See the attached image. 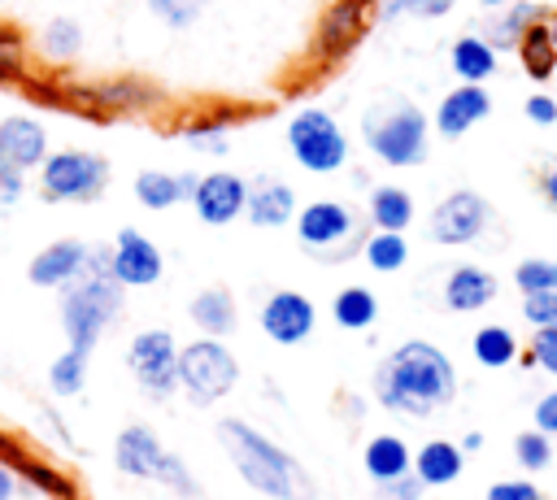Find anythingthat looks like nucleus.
<instances>
[{
    "instance_id": "nucleus-1",
    "label": "nucleus",
    "mask_w": 557,
    "mask_h": 500,
    "mask_svg": "<svg viewBox=\"0 0 557 500\" xmlns=\"http://www.w3.org/2000/svg\"><path fill=\"white\" fill-rule=\"evenodd\" d=\"M374 400L400 417H431L457 400V365L426 339H405L374 370Z\"/></svg>"
},
{
    "instance_id": "nucleus-2",
    "label": "nucleus",
    "mask_w": 557,
    "mask_h": 500,
    "mask_svg": "<svg viewBox=\"0 0 557 500\" xmlns=\"http://www.w3.org/2000/svg\"><path fill=\"white\" fill-rule=\"evenodd\" d=\"M218 443L252 491L274 496V500H318L313 478L305 474V465L292 452H283L278 443H270L257 426H248L239 417H222L218 422Z\"/></svg>"
},
{
    "instance_id": "nucleus-3",
    "label": "nucleus",
    "mask_w": 557,
    "mask_h": 500,
    "mask_svg": "<svg viewBox=\"0 0 557 500\" xmlns=\"http://www.w3.org/2000/svg\"><path fill=\"white\" fill-rule=\"evenodd\" d=\"M361 143L392 170H413L431 152V117L405 100V96H383L366 104L361 113Z\"/></svg>"
},
{
    "instance_id": "nucleus-4",
    "label": "nucleus",
    "mask_w": 557,
    "mask_h": 500,
    "mask_svg": "<svg viewBox=\"0 0 557 500\" xmlns=\"http://www.w3.org/2000/svg\"><path fill=\"white\" fill-rule=\"evenodd\" d=\"M122 317V283L113 274H78L74 283H65L61 291V326L70 348L91 352L100 343V335Z\"/></svg>"
},
{
    "instance_id": "nucleus-5",
    "label": "nucleus",
    "mask_w": 557,
    "mask_h": 500,
    "mask_svg": "<svg viewBox=\"0 0 557 500\" xmlns=\"http://www.w3.org/2000/svg\"><path fill=\"white\" fill-rule=\"evenodd\" d=\"M292 222H296L300 248L313 252L318 261H348L366 243V222L344 200H309L305 209H296Z\"/></svg>"
},
{
    "instance_id": "nucleus-6",
    "label": "nucleus",
    "mask_w": 557,
    "mask_h": 500,
    "mask_svg": "<svg viewBox=\"0 0 557 500\" xmlns=\"http://www.w3.org/2000/svg\"><path fill=\"white\" fill-rule=\"evenodd\" d=\"M109 178H113V170L100 152L61 148V152H48L39 165V196L48 204H91L104 196Z\"/></svg>"
},
{
    "instance_id": "nucleus-7",
    "label": "nucleus",
    "mask_w": 557,
    "mask_h": 500,
    "mask_svg": "<svg viewBox=\"0 0 557 500\" xmlns=\"http://www.w3.org/2000/svg\"><path fill=\"white\" fill-rule=\"evenodd\" d=\"M235 378H239V361L222 339L205 335V339L178 348V387L187 391L191 404H200V409L218 404L235 387Z\"/></svg>"
},
{
    "instance_id": "nucleus-8",
    "label": "nucleus",
    "mask_w": 557,
    "mask_h": 500,
    "mask_svg": "<svg viewBox=\"0 0 557 500\" xmlns=\"http://www.w3.org/2000/svg\"><path fill=\"white\" fill-rule=\"evenodd\" d=\"M287 148H292L296 165L309 170V174H335V170L348 165V135H344L339 122H335L326 109H318V104L300 109V113L287 122Z\"/></svg>"
},
{
    "instance_id": "nucleus-9",
    "label": "nucleus",
    "mask_w": 557,
    "mask_h": 500,
    "mask_svg": "<svg viewBox=\"0 0 557 500\" xmlns=\"http://www.w3.org/2000/svg\"><path fill=\"white\" fill-rule=\"evenodd\" d=\"M487 226H492V204H487V196H479L474 187L448 191V196L431 209V217H426V235H431V243H440V248H466V243L483 239Z\"/></svg>"
},
{
    "instance_id": "nucleus-10",
    "label": "nucleus",
    "mask_w": 557,
    "mask_h": 500,
    "mask_svg": "<svg viewBox=\"0 0 557 500\" xmlns=\"http://www.w3.org/2000/svg\"><path fill=\"white\" fill-rule=\"evenodd\" d=\"M126 365L135 374V383L148 391V396H170L178 387V348H174V335L152 326V330H139L126 348Z\"/></svg>"
},
{
    "instance_id": "nucleus-11",
    "label": "nucleus",
    "mask_w": 557,
    "mask_h": 500,
    "mask_svg": "<svg viewBox=\"0 0 557 500\" xmlns=\"http://www.w3.org/2000/svg\"><path fill=\"white\" fill-rule=\"evenodd\" d=\"M244 200H248V183L231 170H213V174H200L196 178V191H191V209L205 226H231L239 213H244Z\"/></svg>"
},
{
    "instance_id": "nucleus-12",
    "label": "nucleus",
    "mask_w": 557,
    "mask_h": 500,
    "mask_svg": "<svg viewBox=\"0 0 557 500\" xmlns=\"http://www.w3.org/2000/svg\"><path fill=\"white\" fill-rule=\"evenodd\" d=\"M161 270H165L161 248H157L148 235H139L135 226L117 230L113 252H109V274H113L122 287H152V283L161 278Z\"/></svg>"
},
{
    "instance_id": "nucleus-13",
    "label": "nucleus",
    "mask_w": 557,
    "mask_h": 500,
    "mask_svg": "<svg viewBox=\"0 0 557 500\" xmlns=\"http://www.w3.org/2000/svg\"><path fill=\"white\" fill-rule=\"evenodd\" d=\"M318 326V309L305 291H274L265 304H261V330L265 339L292 348V343H305Z\"/></svg>"
},
{
    "instance_id": "nucleus-14",
    "label": "nucleus",
    "mask_w": 557,
    "mask_h": 500,
    "mask_svg": "<svg viewBox=\"0 0 557 500\" xmlns=\"http://www.w3.org/2000/svg\"><path fill=\"white\" fill-rule=\"evenodd\" d=\"M483 117H492V96H487V87H483V83H457L453 91L440 96L431 126H435L440 139H461V135L474 130Z\"/></svg>"
},
{
    "instance_id": "nucleus-15",
    "label": "nucleus",
    "mask_w": 557,
    "mask_h": 500,
    "mask_svg": "<svg viewBox=\"0 0 557 500\" xmlns=\"http://www.w3.org/2000/svg\"><path fill=\"white\" fill-rule=\"evenodd\" d=\"M48 157V130L39 117H26V113H13V117H0V165H13V170H39Z\"/></svg>"
},
{
    "instance_id": "nucleus-16",
    "label": "nucleus",
    "mask_w": 557,
    "mask_h": 500,
    "mask_svg": "<svg viewBox=\"0 0 557 500\" xmlns=\"http://www.w3.org/2000/svg\"><path fill=\"white\" fill-rule=\"evenodd\" d=\"M87 243L83 239H57V243H48L44 252H35L30 257V265H26V278L35 283V287H65V283H74L78 274H87Z\"/></svg>"
},
{
    "instance_id": "nucleus-17",
    "label": "nucleus",
    "mask_w": 557,
    "mask_h": 500,
    "mask_svg": "<svg viewBox=\"0 0 557 500\" xmlns=\"http://www.w3.org/2000/svg\"><path fill=\"white\" fill-rule=\"evenodd\" d=\"M548 9H544V0H509V4H500V9H487V17L474 26L496 52H513L518 48V39L527 35V26L531 22H540Z\"/></svg>"
},
{
    "instance_id": "nucleus-18",
    "label": "nucleus",
    "mask_w": 557,
    "mask_h": 500,
    "mask_svg": "<svg viewBox=\"0 0 557 500\" xmlns=\"http://www.w3.org/2000/svg\"><path fill=\"white\" fill-rule=\"evenodd\" d=\"M496 291H500V283H496L492 270H483V265H453L440 296H444V309H453V313H479V309H487L496 300Z\"/></svg>"
},
{
    "instance_id": "nucleus-19",
    "label": "nucleus",
    "mask_w": 557,
    "mask_h": 500,
    "mask_svg": "<svg viewBox=\"0 0 557 500\" xmlns=\"http://www.w3.org/2000/svg\"><path fill=\"white\" fill-rule=\"evenodd\" d=\"M244 213L252 226L261 230H278L296 217V191L283 183V178H257L248 183V200H244Z\"/></svg>"
},
{
    "instance_id": "nucleus-20",
    "label": "nucleus",
    "mask_w": 557,
    "mask_h": 500,
    "mask_svg": "<svg viewBox=\"0 0 557 500\" xmlns=\"http://www.w3.org/2000/svg\"><path fill=\"white\" fill-rule=\"evenodd\" d=\"M161 439L152 435V426H126L113 443V465L126 474V478H152L157 474V461H161Z\"/></svg>"
},
{
    "instance_id": "nucleus-21",
    "label": "nucleus",
    "mask_w": 557,
    "mask_h": 500,
    "mask_svg": "<svg viewBox=\"0 0 557 500\" xmlns=\"http://www.w3.org/2000/svg\"><path fill=\"white\" fill-rule=\"evenodd\" d=\"M366 30V4L361 0H335L326 13H322V26H318V48L326 57H344Z\"/></svg>"
},
{
    "instance_id": "nucleus-22",
    "label": "nucleus",
    "mask_w": 557,
    "mask_h": 500,
    "mask_svg": "<svg viewBox=\"0 0 557 500\" xmlns=\"http://www.w3.org/2000/svg\"><path fill=\"white\" fill-rule=\"evenodd\" d=\"M448 65H453V74H457L461 83H487V78L496 74V65H500V52H496L479 30H466V35L453 39Z\"/></svg>"
},
{
    "instance_id": "nucleus-23",
    "label": "nucleus",
    "mask_w": 557,
    "mask_h": 500,
    "mask_svg": "<svg viewBox=\"0 0 557 500\" xmlns=\"http://www.w3.org/2000/svg\"><path fill=\"white\" fill-rule=\"evenodd\" d=\"M196 178L200 174H165V170H144V174H135V200L144 204V209H174V204H183V200H191V191H196Z\"/></svg>"
},
{
    "instance_id": "nucleus-24",
    "label": "nucleus",
    "mask_w": 557,
    "mask_h": 500,
    "mask_svg": "<svg viewBox=\"0 0 557 500\" xmlns=\"http://www.w3.org/2000/svg\"><path fill=\"white\" fill-rule=\"evenodd\" d=\"M461 470H466V452L453 439H426L418 448V457H413V474L426 487H448V483L461 478Z\"/></svg>"
},
{
    "instance_id": "nucleus-25",
    "label": "nucleus",
    "mask_w": 557,
    "mask_h": 500,
    "mask_svg": "<svg viewBox=\"0 0 557 500\" xmlns=\"http://www.w3.org/2000/svg\"><path fill=\"white\" fill-rule=\"evenodd\" d=\"M413 213H418V209H413V196H409L405 187H396V183H379V187H370L366 217H370L374 230H409Z\"/></svg>"
},
{
    "instance_id": "nucleus-26",
    "label": "nucleus",
    "mask_w": 557,
    "mask_h": 500,
    "mask_svg": "<svg viewBox=\"0 0 557 500\" xmlns=\"http://www.w3.org/2000/svg\"><path fill=\"white\" fill-rule=\"evenodd\" d=\"M361 465H366V474L374 483H387V478H400V474L413 470V452H409V443L400 435H374L366 443V452H361Z\"/></svg>"
},
{
    "instance_id": "nucleus-27",
    "label": "nucleus",
    "mask_w": 557,
    "mask_h": 500,
    "mask_svg": "<svg viewBox=\"0 0 557 500\" xmlns=\"http://www.w3.org/2000/svg\"><path fill=\"white\" fill-rule=\"evenodd\" d=\"M187 313H191V322H196L205 335H213V339H222V335L235 330V296H231L226 287H205V291H196L191 304H187Z\"/></svg>"
},
{
    "instance_id": "nucleus-28",
    "label": "nucleus",
    "mask_w": 557,
    "mask_h": 500,
    "mask_svg": "<svg viewBox=\"0 0 557 500\" xmlns=\"http://www.w3.org/2000/svg\"><path fill=\"white\" fill-rule=\"evenodd\" d=\"M513 52H518L522 74H527L531 83H548V78L557 74V48H553V35H548L544 17L527 26V35L518 39V48H513Z\"/></svg>"
},
{
    "instance_id": "nucleus-29",
    "label": "nucleus",
    "mask_w": 557,
    "mask_h": 500,
    "mask_svg": "<svg viewBox=\"0 0 557 500\" xmlns=\"http://www.w3.org/2000/svg\"><path fill=\"white\" fill-rule=\"evenodd\" d=\"M470 352H474V361H479L483 370H505V365L518 361V339H513L509 326L487 322V326H479V330L470 335Z\"/></svg>"
},
{
    "instance_id": "nucleus-30",
    "label": "nucleus",
    "mask_w": 557,
    "mask_h": 500,
    "mask_svg": "<svg viewBox=\"0 0 557 500\" xmlns=\"http://www.w3.org/2000/svg\"><path fill=\"white\" fill-rule=\"evenodd\" d=\"M331 317H335V326H344V330H366V326H374V317H379V296H374L370 287L352 283V287L335 291Z\"/></svg>"
},
{
    "instance_id": "nucleus-31",
    "label": "nucleus",
    "mask_w": 557,
    "mask_h": 500,
    "mask_svg": "<svg viewBox=\"0 0 557 500\" xmlns=\"http://www.w3.org/2000/svg\"><path fill=\"white\" fill-rule=\"evenodd\" d=\"M361 257H366V265H370L374 274H396V270H405V261H409L405 230H374V235H366Z\"/></svg>"
},
{
    "instance_id": "nucleus-32",
    "label": "nucleus",
    "mask_w": 557,
    "mask_h": 500,
    "mask_svg": "<svg viewBox=\"0 0 557 500\" xmlns=\"http://www.w3.org/2000/svg\"><path fill=\"white\" fill-rule=\"evenodd\" d=\"M39 52L48 61H74L83 52V26L74 17H48L44 30H39Z\"/></svg>"
},
{
    "instance_id": "nucleus-33",
    "label": "nucleus",
    "mask_w": 557,
    "mask_h": 500,
    "mask_svg": "<svg viewBox=\"0 0 557 500\" xmlns=\"http://www.w3.org/2000/svg\"><path fill=\"white\" fill-rule=\"evenodd\" d=\"M83 383H87V352L65 348V352L52 361V370H48V387H52V396L65 400V396H78Z\"/></svg>"
},
{
    "instance_id": "nucleus-34",
    "label": "nucleus",
    "mask_w": 557,
    "mask_h": 500,
    "mask_svg": "<svg viewBox=\"0 0 557 500\" xmlns=\"http://www.w3.org/2000/svg\"><path fill=\"white\" fill-rule=\"evenodd\" d=\"M513 461H518L527 474H540V470H548V465H553V435H544L540 426L522 430V435L513 439Z\"/></svg>"
},
{
    "instance_id": "nucleus-35",
    "label": "nucleus",
    "mask_w": 557,
    "mask_h": 500,
    "mask_svg": "<svg viewBox=\"0 0 557 500\" xmlns=\"http://www.w3.org/2000/svg\"><path fill=\"white\" fill-rule=\"evenodd\" d=\"M183 143L191 152H205V157H226L231 152V135H226V122L222 117H205L196 126L183 130Z\"/></svg>"
},
{
    "instance_id": "nucleus-36",
    "label": "nucleus",
    "mask_w": 557,
    "mask_h": 500,
    "mask_svg": "<svg viewBox=\"0 0 557 500\" xmlns=\"http://www.w3.org/2000/svg\"><path fill=\"white\" fill-rule=\"evenodd\" d=\"M513 287L527 296V291H557V261L548 257H522L513 265Z\"/></svg>"
},
{
    "instance_id": "nucleus-37",
    "label": "nucleus",
    "mask_w": 557,
    "mask_h": 500,
    "mask_svg": "<svg viewBox=\"0 0 557 500\" xmlns=\"http://www.w3.org/2000/svg\"><path fill=\"white\" fill-rule=\"evenodd\" d=\"M205 9H209V0H148V13H157V22H165L170 30L196 26Z\"/></svg>"
},
{
    "instance_id": "nucleus-38",
    "label": "nucleus",
    "mask_w": 557,
    "mask_h": 500,
    "mask_svg": "<svg viewBox=\"0 0 557 500\" xmlns=\"http://www.w3.org/2000/svg\"><path fill=\"white\" fill-rule=\"evenodd\" d=\"M152 478H157V483H165V487H174V491H178V496H187V500L200 491V487L191 483L187 461H183V457H174V452H161V461H157V474H152Z\"/></svg>"
},
{
    "instance_id": "nucleus-39",
    "label": "nucleus",
    "mask_w": 557,
    "mask_h": 500,
    "mask_svg": "<svg viewBox=\"0 0 557 500\" xmlns=\"http://www.w3.org/2000/svg\"><path fill=\"white\" fill-rule=\"evenodd\" d=\"M522 317L531 326H557V291H527L522 296Z\"/></svg>"
},
{
    "instance_id": "nucleus-40",
    "label": "nucleus",
    "mask_w": 557,
    "mask_h": 500,
    "mask_svg": "<svg viewBox=\"0 0 557 500\" xmlns=\"http://www.w3.org/2000/svg\"><path fill=\"white\" fill-rule=\"evenodd\" d=\"M531 361L557 378V326H531Z\"/></svg>"
},
{
    "instance_id": "nucleus-41",
    "label": "nucleus",
    "mask_w": 557,
    "mask_h": 500,
    "mask_svg": "<svg viewBox=\"0 0 557 500\" xmlns=\"http://www.w3.org/2000/svg\"><path fill=\"white\" fill-rule=\"evenodd\" d=\"M487 500H544V491L531 478H500L487 487Z\"/></svg>"
},
{
    "instance_id": "nucleus-42",
    "label": "nucleus",
    "mask_w": 557,
    "mask_h": 500,
    "mask_svg": "<svg viewBox=\"0 0 557 500\" xmlns=\"http://www.w3.org/2000/svg\"><path fill=\"white\" fill-rule=\"evenodd\" d=\"M426 483L418 474H400V478H387L379 483V500H422Z\"/></svg>"
},
{
    "instance_id": "nucleus-43",
    "label": "nucleus",
    "mask_w": 557,
    "mask_h": 500,
    "mask_svg": "<svg viewBox=\"0 0 557 500\" xmlns=\"http://www.w3.org/2000/svg\"><path fill=\"white\" fill-rule=\"evenodd\" d=\"M522 113H527V122H535V126H553V122H557V100H553L548 91H535V96H527Z\"/></svg>"
},
{
    "instance_id": "nucleus-44",
    "label": "nucleus",
    "mask_w": 557,
    "mask_h": 500,
    "mask_svg": "<svg viewBox=\"0 0 557 500\" xmlns=\"http://www.w3.org/2000/svg\"><path fill=\"white\" fill-rule=\"evenodd\" d=\"M26 191V174L13 170V165H0V209H13Z\"/></svg>"
},
{
    "instance_id": "nucleus-45",
    "label": "nucleus",
    "mask_w": 557,
    "mask_h": 500,
    "mask_svg": "<svg viewBox=\"0 0 557 500\" xmlns=\"http://www.w3.org/2000/svg\"><path fill=\"white\" fill-rule=\"evenodd\" d=\"M531 417H535V426H540L544 435H553V439H557V387H553V391H544V396L535 400Z\"/></svg>"
},
{
    "instance_id": "nucleus-46",
    "label": "nucleus",
    "mask_w": 557,
    "mask_h": 500,
    "mask_svg": "<svg viewBox=\"0 0 557 500\" xmlns=\"http://www.w3.org/2000/svg\"><path fill=\"white\" fill-rule=\"evenodd\" d=\"M457 0H405V17H444Z\"/></svg>"
},
{
    "instance_id": "nucleus-47",
    "label": "nucleus",
    "mask_w": 557,
    "mask_h": 500,
    "mask_svg": "<svg viewBox=\"0 0 557 500\" xmlns=\"http://www.w3.org/2000/svg\"><path fill=\"white\" fill-rule=\"evenodd\" d=\"M540 196H544L548 209H557V157H548L544 170H540Z\"/></svg>"
},
{
    "instance_id": "nucleus-48",
    "label": "nucleus",
    "mask_w": 557,
    "mask_h": 500,
    "mask_svg": "<svg viewBox=\"0 0 557 500\" xmlns=\"http://www.w3.org/2000/svg\"><path fill=\"white\" fill-rule=\"evenodd\" d=\"M13 70H17V43L0 39V74H13Z\"/></svg>"
},
{
    "instance_id": "nucleus-49",
    "label": "nucleus",
    "mask_w": 557,
    "mask_h": 500,
    "mask_svg": "<svg viewBox=\"0 0 557 500\" xmlns=\"http://www.w3.org/2000/svg\"><path fill=\"white\" fill-rule=\"evenodd\" d=\"M405 17V0H379V22H400Z\"/></svg>"
},
{
    "instance_id": "nucleus-50",
    "label": "nucleus",
    "mask_w": 557,
    "mask_h": 500,
    "mask_svg": "<svg viewBox=\"0 0 557 500\" xmlns=\"http://www.w3.org/2000/svg\"><path fill=\"white\" fill-rule=\"evenodd\" d=\"M13 491H17V478L9 465H0V500H13Z\"/></svg>"
},
{
    "instance_id": "nucleus-51",
    "label": "nucleus",
    "mask_w": 557,
    "mask_h": 500,
    "mask_svg": "<svg viewBox=\"0 0 557 500\" xmlns=\"http://www.w3.org/2000/svg\"><path fill=\"white\" fill-rule=\"evenodd\" d=\"M483 448V430H470L466 439H461V452H479Z\"/></svg>"
},
{
    "instance_id": "nucleus-52",
    "label": "nucleus",
    "mask_w": 557,
    "mask_h": 500,
    "mask_svg": "<svg viewBox=\"0 0 557 500\" xmlns=\"http://www.w3.org/2000/svg\"><path fill=\"white\" fill-rule=\"evenodd\" d=\"M544 26H548V35H553V48H557V9H553V13H544Z\"/></svg>"
},
{
    "instance_id": "nucleus-53",
    "label": "nucleus",
    "mask_w": 557,
    "mask_h": 500,
    "mask_svg": "<svg viewBox=\"0 0 557 500\" xmlns=\"http://www.w3.org/2000/svg\"><path fill=\"white\" fill-rule=\"evenodd\" d=\"M483 9H500V4H509V0H479Z\"/></svg>"
}]
</instances>
